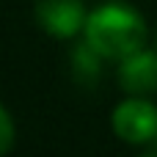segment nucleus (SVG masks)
I'll return each mask as SVG.
<instances>
[{
    "label": "nucleus",
    "instance_id": "obj_1",
    "mask_svg": "<svg viewBox=\"0 0 157 157\" xmlns=\"http://www.w3.org/2000/svg\"><path fill=\"white\" fill-rule=\"evenodd\" d=\"M86 41H91L105 58L124 61L144 50L146 44V22L130 6L110 3L88 14Z\"/></svg>",
    "mask_w": 157,
    "mask_h": 157
},
{
    "label": "nucleus",
    "instance_id": "obj_2",
    "mask_svg": "<svg viewBox=\"0 0 157 157\" xmlns=\"http://www.w3.org/2000/svg\"><path fill=\"white\" fill-rule=\"evenodd\" d=\"M113 130L127 144H146L157 135V108L146 99H124L113 110Z\"/></svg>",
    "mask_w": 157,
    "mask_h": 157
},
{
    "label": "nucleus",
    "instance_id": "obj_3",
    "mask_svg": "<svg viewBox=\"0 0 157 157\" xmlns=\"http://www.w3.org/2000/svg\"><path fill=\"white\" fill-rule=\"evenodd\" d=\"M36 17L47 33L55 39H72L77 30H86V8L80 0H39Z\"/></svg>",
    "mask_w": 157,
    "mask_h": 157
},
{
    "label": "nucleus",
    "instance_id": "obj_4",
    "mask_svg": "<svg viewBox=\"0 0 157 157\" xmlns=\"http://www.w3.org/2000/svg\"><path fill=\"white\" fill-rule=\"evenodd\" d=\"M119 80H121L124 91H130V94L157 91V52L141 50V52L124 58L121 69H119Z\"/></svg>",
    "mask_w": 157,
    "mask_h": 157
},
{
    "label": "nucleus",
    "instance_id": "obj_5",
    "mask_svg": "<svg viewBox=\"0 0 157 157\" xmlns=\"http://www.w3.org/2000/svg\"><path fill=\"white\" fill-rule=\"evenodd\" d=\"M102 52L91 44V41H83L80 47H75L72 52V72L80 83H97L99 72H102Z\"/></svg>",
    "mask_w": 157,
    "mask_h": 157
},
{
    "label": "nucleus",
    "instance_id": "obj_6",
    "mask_svg": "<svg viewBox=\"0 0 157 157\" xmlns=\"http://www.w3.org/2000/svg\"><path fill=\"white\" fill-rule=\"evenodd\" d=\"M0 130H3L0 152H3V155H8V152H11V146H14V119H11V113H8L6 108L0 110Z\"/></svg>",
    "mask_w": 157,
    "mask_h": 157
},
{
    "label": "nucleus",
    "instance_id": "obj_7",
    "mask_svg": "<svg viewBox=\"0 0 157 157\" xmlns=\"http://www.w3.org/2000/svg\"><path fill=\"white\" fill-rule=\"evenodd\" d=\"M144 157H157V155H144Z\"/></svg>",
    "mask_w": 157,
    "mask_h": 157
},
{
    "label": "nucleus",
    "instance_id": "obj_8",
    "mask_svg": "<svg viewBox=\"0 0 157 157\" xmlns=\"http://www.w3.org/2000/svg\"><path fill=\"white\" fill-rule=\"evenodd\" d=\"M155 138H157V135H155ZM155 144H157V141H155Z\"/></svg>",
    "mask_w": 157,
    "mask_h": 157
}]
</instances>
